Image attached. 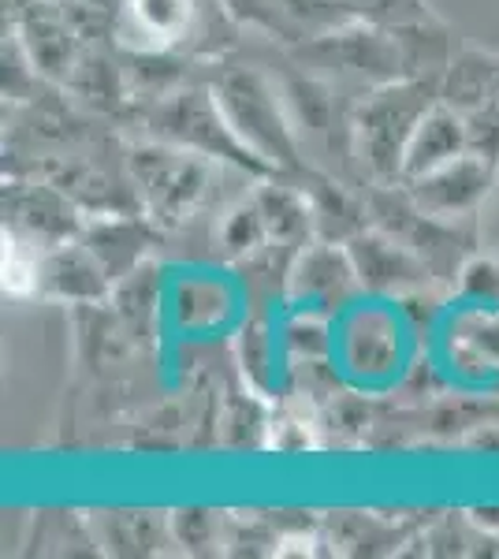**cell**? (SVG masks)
I'll use <instances>...</instances> for the list:
<instances>
[{
	"label": "cell",
	"instance_id": "cell-1",
	"mask_svg": "<svg viewBox=\"0 0 499 559\" xmlns=\"http://www.w3.org/2000/svg\"><path fill=\"white\" fill-rule=\"evenodd\" d=\"M432 83L411 79V83H388L380 94L358 108V139L361 160L377 176H399L417 123L432 112Z\"/></svg>",
	"mask_w": 499,
	"mask_h": 559
},
{
	"label": "cell",
	"instance_id": "cell-2",
	"mask_svg": "<svg viewBox=\"0 0 499 559\" xmlns=\"http://www.w3.org/2000/svg\"><path fill=\"white\" fill-rule=\"evenodd\" d=\"M492 173V160L466 150L455 160H448V165L411 179V202L429 216H440V221H459V216L474 213L480 198L488 194Z\"/></svg>",
	"mask_w": 499,
	"mask_h": 559
},
{
	"label": "cell",
	"instance_id": "cell-3",
	"mask_svg": "<svg viewBox=\"0 0 499 559\" xmlns=\"http://www.w3.org/2000/svg\"><path fill=\"white\" fill-rule=\"evenodd\" d=\"M221 108L228 116L242 142L269 160H292V139L280 123L276 105L269 102V90L261 86L258 75H231L221 86Z\"/></svg>",
	"mask_w": 499,
	"mask_h": 559
},
{
	"label": "cell",
	"instance_id": "cell-4",
	"mask_svg": "<svg viewBox=\"0 0 499 559\" xmlns=\"http://www.w3.org/2000/svg\"><path fill=\"white\" fill-rule=\"evenodd\" d=\"M466 150H470L466 116L455 112L451 105L432 108V112L417 123L411 146H406V157H403V173H399V176L411 183V179L432 173V168H440V165H448V160H455L459 153H466Z\"/></svg>",
	"mask_w": 499,
	"mask_h": 559
},
{
	"label": "cell",
	"instance_id": "cell-5",
	"mask_svg": "<svg viewBox=\"0 0 499 559\" xmlns=\"http://www.w3.org/2000/svg\"><path fill=\"white\" fill-rule=\"evenodd\" d=\"M499 97V57L496 52L470 49L459 60L448 64V79H443V105L455 112L470 116L477 108L492 105Z\"/></svg>",
	"mask_w": 499,
	"mask_h": 559
},
{
	"label": "cell",
	"instance_id": "cell-6",
	"mask_svg": "<svg viewBox=\"0 0 499 559\" xmlns=\"http://www.w3.org/2000/svg\"><path fill=\"white\" fill-rule=\"evenodd\" d=\"M127 12L153 45H171L190 23V0H127Z\"/></svg>",
	"mask_w": 499,
	"mask_h": 559
},
{
	"label": "cell",
	"instance_id": "cell-7",
	"mask_svg": "<svg viewBox=\"0 0 499 559\" xmlns=\"http://www.w3.org/2000/svg\"><path fill=\"white\" fill-rule=\"evenodd\" d=\"M34 284H38V261L26 254L15 236H4V287L12 295H26Z\"/></svg>",
	"mask_w": 499,
	"mask_h": 559
}]
</instances>
